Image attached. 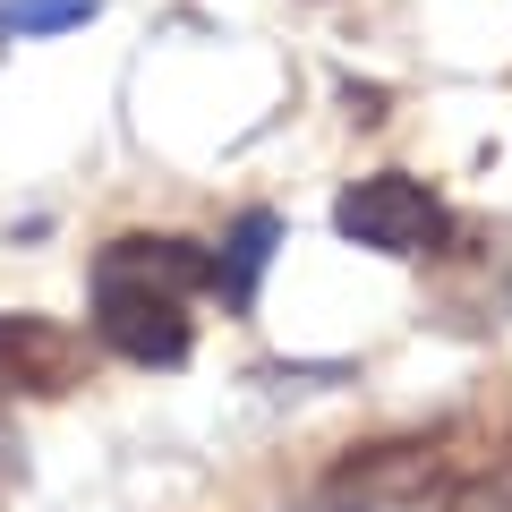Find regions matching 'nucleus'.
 I'll return each instance as SVG.
<instances>
[{
  "mask_svg": "<svg viewBox=\"0 0 512 512\" xmlns=\"http://www.w3.org/2000/svg\"><path fill=\"white\" fill-rule=\"evenodd\" d=\"M188 299L171 291H137V282H94V333L120 350L128 367H180L188 359Z\"/></svg>",
  "mask_w": 512,
  "mask_h": 512,
  "instance_id": "f03ea898",
  "label": "nucleus"
},
{
  "mask_svg": "<svg viewBox=\"0 0 512 512\" xmlns=\"http://www.w3.org/2000/svg\"><path fill=\"white\" fill-rule=\"evenodd\" d=\"M94 282H137V291L188 299V291L214 282V256H205L197 239H146V231H128V239H111V248L94 256Z\"/></svg>",
  "mask_w": 512,
  "mask_h": 512,
  "instance_id": "39448f33",
  "label": "nucleus"
},
{
  "mask_svg": "<svg viewBox=\"0 0 512 512\" xmlns=\"http://www.w3.org/2000/svg\"><path fill=\"white\" fill-rule=\"evenodd\" d=\"M0 470H9V436H0Z\"/></svg>",
  "mask_w": 512,
  "mask_h": 512,
  "instance_id": "9d476101",
  "label": "nucleus"
},
{
  "mask_svg": "<svg viewBox=\"0 0 512 512\" xmlns=\"http://www.w3.org/2000/svg\"><path fill=\"white\" fill-rule=\"evenodd\" d=\"M77 376H86V342L69 325H52V316H0V393L52 402Z\"/></svg>",
  "mask_w": 512,
  "mask_h": 512,
  "instance_id": "7ed1b4c3",
  "label": "nucleus"
},
{
  "mask_svg": "<svg viewBox=\"0 0 512 512\" xmlns=\"http://www.w3.org/2000/svg\"><path fill=\"white\" fill-rule=\"evenodd\" d=\"M274 239H282L274 214H239L231 222V239H222V256H214V291L231 299V308H256V282L274 265Z\"/></svg>",
  "mask_w": 512,
  "mask_h": 512,
  "instance_id": "423d86ee",
  "label": "nucleus"
},
{
  "mask_svg": "<svg viewBox=\"0 0 512 512\" xmlns=\"http://www.w3.org/2000/svg\"><path fill=\"white\" fill-rule=\"evenodd\" d=\"M333 231L359 239V248L376 256H427L444 239V205L427 180H410V171H367V180H350L342 197H333Z\"/></svg>",
  "mask_w": 512,
  "mask_h": 512,
  "instance_id": "f257e3e1",
  "label": "nucleus"
},
{
  "mask_svg": "<svg viewBox=\"0 0 512 512\" xmlns=\"http://www.w3.org/2000/svg\"><path fill=\"white\" fill-rule=\"evenodd\" d=\"M453 512H512V453H495V470L461 478V487H453Z\"/></svg>",
  "mask_w": 512,
  "mask_h": 512,
  "instance_id": "6e6552de",
  "label": "nucleus"
},
{
  "mask_svg": "<svg viewBox=\"0 0 512 512\" xmlns=\"http://www.w3.org/2000/svg\"><path fill=\"white\" fill-rule=\"evenodd\" d=\"M436 487H444L436 444H367V453H350L342 470H333V495H350V504H367V512L427 504Z\"/></svg>",
  "mask_w": 512,
  "mask_h": 512,
  "instance_id": "20e7f679",
  "label": "nucleus"
},
{
  "mask_svg": "<svg viewBox=\"0 0 512 512\" xmlns=\"http://www.w3.org/2000/svg\"><path fill=\"white\" fill-rule=\"evenodd\" d=\"M299 512H367V504H350V495H342V504H299Z\"/></svg>",
  "mask_w": 512,
  "mask_h": 512,
  "instance_id": "1a4fd4ad",
  "label": "nucleus"
},
{
  "mask_svg": "<svg viewBox=\"0 0 512 512\" xmlns=\"http://www.w3.org/2000/svg\"><path fill=\"white\" fill-rule=\"evenodd\" d=\"M94 9H103V0H9L0 26H9V35H60V26H86Z\"/></svg>",
  "mask_w": 512,
  "mask_h": 512,
  "instance_id": "0eeeda50",
  "label": "nucleus"
},
{
  "mask_svg": "<svg viewBox=\"0 0 512 512\" xmlns=\"http://www.w3.org/2000/svg\"><path fill=\"white\" fill-rule=\"evenodd\" d=\"M0 35H9V26H0Z\"/></svg>",
  "mask_w": 512,
  "mask_h": 512,
  "instance_id": "9b49d317",
  "label": "nucleus"
}]
</instances>
